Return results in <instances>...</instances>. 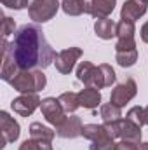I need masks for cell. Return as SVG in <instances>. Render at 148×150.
<instances>
[{"label": "cell", "mask_w": 148, "mask_h": 150, "mask_svg": "<svg viewBox=\"0 0 148 150\" xmlns=\"http://www.w3.org/2000/svg\"><path fill=\"white\" fill-rule=\"evenodd\" d=\"M94 68H96V65H92L91 61H80L78 67H77V72H75L77 74V79L80 82H84V86H85L87 80H89V77L94 72Z\"/></svg>", "instance_id": "cell-23"}, {"label": "cell", "mask_w": 148, "mask_h": 150, "mask_svg": "<svg viewBox=\"0 0 148 150\" xmlns=\"http://www.w3.org/2000/svg\"><path fill=\"white\" fill-rule=\"evenodd\" d=\"M58 100H59L61 107L65 108V112L66 113L77 112V108L80 107V103H78V93H73V91H66V93L59 94Z\"/></svg>", "instance_id": "cell-19"}, {"label": "cell", "mask_w": 148, "mask_h": 150, "mask_svg": "<svg viewBox=\"0 0 148 150\" xmlns=\"http://www.w3.org/2000/svg\"><path fill=\"white\" fill-rule=\"evenodd\" d=\"M2 45H4V51H2V72H0V77H2V80L11 82V80L18 75L19 67H18V63H16V59H14L12 45L7 42V38H4Z\"/></svg>", "instance_id": "cell-10"}, {"label": "cell", "mask_w": 148, "mask_h": 150, "mask_svg": "<svg viewBox=\"0 0 148 150\" xmlns=\"http://www.w3.org/2000/svg\"><path fill=\"white\" fill-rule=\"evenodd\" d=\"M89 150H117V143H115V140H111V138L106 136V138L91 142Z\"/></svg>", "instance_id": "cell-26"}, {"label": "cell", "mask_w": 148, "mask_h": 150, "mask_svg": "<svg viewBox=\"0 0 148 150\" xmlns=\"http://www.w3.org/2000/svg\"><path fill=\"white\" fill-rule=\"evenodd\" d=\"M115 61L122 68H131L138 61V49L136 40H117L115 44Z\"/></svg>", "instance_id": "cell-4"}, {"label": "cell", "mask_w": 148, "mask_h": 150, "mask_svg": "<svg viewBox=\"0 0 148 150\" xmlns=\"http://www.w3.org/2000/svg\"><path fill=\"white\" fill-rule=\"evenodd\" d=\"M82 120L77 115H66V119L56 127V134L65 140H73L77 136H82Z\"/></svg>", "instance_id": "cell-11"}, {"label": "cell", "mask_w": 148, "mask_h": 150, "mask_svg": "<svg viewBox=\"0 0 148 150\" xmlns=\"http://www.w3.org/2000/svg\"><path fill=\"white\" fill-rule=\"evenodd\" d=\"M40 110H42V115L45 117V120H47L51 126H54V127H58V126L66 119V112H65V108L61 107L59 100H58V98H52V96L42 100Z\"/></svg>", "instance_id": "cell-6"}, {"label": "cell", "mask_w": 148, "mask_h": 150, "mask_svg": "<svg viewBox=\"0 0 148 150\" xmlns=\"http://www.w3.org/2000/svg\"><path fill=\"white\" fill-rule=\"evenodd\" d=\"M140 37H141V40H143L145 44H148V21L141 26V30H140Z\"/></svg>", "instance_id": "cell-32"}, {"label": "cell", "mask_w": 148, "mask_h": 150, "mask_svg": "<svg viewBox=\"0 0 148 150\" xmlns=\"http://www.w3.org/2000/svg\"><path fill=\"white\" fill-rule=\"evenodd\" d=\"M82 5H84V14H91V4L92 0H80Z\"/></svg>", "instance_id": "cell-33"}, {"label": "cell", "mask_w": 148, "mask_h": 150, "mask_svg": "<svg viewBox=\"0 0 148 150\" xmlns=\"http://www.w3.org/2000/svg\"><path fill=\"white\" fill-rule=\"evenodd\" d=\"M12 33H16V21L9 16H4V21H2V35L4 38L11 37Z\"/></svg>", "instance_id": "cell-28"}, {"label": "cell", "mask_w": 148, "mask_h": 150, "mask_svg": "<svg viewBox=\"0 0 148 150\" xmlns=\"http://www.w3.org/2000/svg\"><path fill=\"white\" fill-rule=\"evenodd\" d=\"M143 112H145V124L148 126V105L147 107H143Z\"/></svg>", "instance_id": "cell-35"}, {"label": "cell", "mask_w": 148, "mask_h": 150, "mask_svg": "<svg viewBox=\"0 0 148 150\" xmlns=\"http://www.w3.org/2000/svg\"><path fill=\"white\" fill-rule=\"evenodd\" d=\"M11 45L19 70H44L58 54L37 25H23L14 33Z\"/></svg>", "instance_id": "cell-1"}, {"label": "cell", "mask_w": 148, "mask_h": 150, "mask_svg": "<svg viewBox=\"0 0 148 150\" xmlns=\"http://www.w3.org/2000/svg\"><path fill=\"white\" fill-rule=\"evenodd\" d=\"M82 54H84V51L80 47H66V49L59 51L56 54V59H54L56 70L63 75H68L75 68L77 61L82 58Z\"/></svg>", "instance_id": "cell-7"}, {"label": "cell", "mask_w": 148, "mask_h": 150, "mask_svg": "<svg viewBox=\"0 0 148 150\" xmlns=\"http://www.w3.org/2000/svg\"><path fill=\"white\" fill-rule=\"evenodd\" d=\"M78 103H80V107H84L87 110H96L101 105V93H99V89L85 86L78 93Z\"/></svg>", "instance_id": "cell-13"}, {"label": "cell", "mask_w": 148, "mask_h": 150, "mask_svg": "<svg viewBox=\"0 0 148 150\" xmlns=\"http://www.w3.org/2000/svg\"><path fill=\"white\" fill-rule=\"evenodd\" d=\"M148 11V4L145 0H125L120 9V19H127L136 23Z\"/></svg>", "instance_id": "cell-12"}, {"label": "cell", "mask_w": 148, "mask_h": 150, "mask_svg": "<svg viewBox=\"0 0 148 150\" xmlns=\"http://www.w3.org/2000/svg\"><path fill=\"white\" fill-rule=\"evenodd\" d=\"M5 7L14 9V11H21V9H28L32 0H0Z\"/></svg>", "instance_id": "cell-29"}, {"label": "cell", "mask_w": 148, "mask_h": 150, "mask_svg": "<svg viewBox=\"0 0 148 150\" xmlns=\"http://www.w3.org/2000/svg\"><path fill=\"white\" fill-rule=\"evenodd\" d=\"M19 150H52V145H51V142L30 138V140H25L19 145Z\"/></svg>", "instance_id": "cell-24"}, {"label": "cell", "mask_w": 148, "mask_h": 150, "mask_svg": "<svg viewBox=\"0 0 148 150\" xmlns=\"http://www.w3.org/2000/svg\"><path fill=\"white\" fill-rule=\"evenodd\" d=\"M140 143H134V142H129V140H120L117 143V150H138Z\"/></svg>", "instance_id": "cell-31"}, {"label": "cell", "mask_w": 148, "mask_h": 150, "mask_svg": "<svg viewBox=\"0 0 148 150\" xmlns=\"http://www.w3.org/2000/svg\"><path fill=\"white\" fill-rule=\"evenodd\" d=\"M0 131H2V140H0V149H4L7 143H14L19 134H21V127L19 122L11 117L5 110L0 112Z\"/></svg>", "instance_id": "cell-8"}, {"label": "cell", "mask_w": 148, "mask_h": 150, "mask_svg": "<svg viewBox=\"0 0 148 150\" xmlns=\"http://www.w3.org/2000/svg\"><path fill=\"white\" fill-rule=\"evenodd\" d=\"M94 33L103 40H111L117 37V23L110 18H99L94 21Z\"/></svg>", "instance_id": "cell-14"}, {"label": "cell", "mask_w": 148, "mask_h": 150, "mask_svg": "<svg viewBox=\"0 0 148 150\" xmlns=\"http://www.w3.org/2000/svg\"><path fill=\"white\" fill-rule=\"evenodd\" d=\"M61 9L68 16H80L84 14V5L80 0H61Z\"/></svg>", "instance_id": "cell-22"}, {"label": "cell", "mask_w": 148, "mask_h": 150, "mask_svg": "<svg viewBox=\"0 0 148 150\" xmlns=\"http://www.w3.org/2000/svg\"><path fill=\"white\" fill-rule=\"evenodd\" d=\"M42 100L38 98V94H21L18 98H14L11 101V108L14 110V113L21 115V117H30L37 108H40Z\"/></svg>", "instance_id": "cell-9"}, {"label": "cell", "mask_w": 148, "mask_h": 150, "mask_svg": "<svg viewBox=\"0 0 148 150\" xmlns=\"http://www.w3.org/2000/svg\"><path fill=\"white\" fill-rule=\"evenodd\" d=\"M82 136L89 142H96V140H101V138H106V129L103 124H84L82 127ZM110 138V136H108Z\"/></svg>", "instance_id": "cell-18"}, {"label": "cell", "mask_w": 148, "mask_h": 150, "mask_svg": "<svg viewBox=\"0 0 148 150\" xmlns=\"http://www.w3.org/2000/svg\"><path fill=\"white\" fill-rule=\"evenodd\" d=\"M120 140H129L134 143H141V127L131 122L127 117L120 119Z\"/></svg>", "instance_id": "cell-15"}, {"label": "cell", "mask_w": 148, "mask_h": 150, "mask_svg": "<svg viewBox=\"0 0 148 150\" xmlns=\"http://www.w3.org/2000/svg\"><path fill=\"white\" fill-rule=\"evenodd\" d=\"M54 136H56V131H52L51 127L44 126L42 122H32L30 124V138L44 140V142H52Z\"/></svg>", "instance_id": "cell-17"}, {"label": "cell", "mask_w": 148, "mask_h": 150, "mask_svg": "<svg viewBox=\"0 0 148 150\" xmlns=\"http://www.w3.org/2000/svg\"><path fill=\"white\" fill-rule=\"evenodd\" d=\"M138 150H148V142H141L138 145Z\"/></svg>", "instance_id": "cell-34"}, {"label": "cell", "mask_w": 148, "mask_h": 150, "mask_svg": "<svg viewBox=\"0 0 148 150\" xmlns=\"http://www.w3.org/2000/svg\"><path fill=\"white\" fill-rule=\"evenodd\" d=\"M101 68H103V74H105V80H106V87H111L117 80V75H115V70L111 68V65L108 63H101Z\"/></svg>", "instance_id": "cell-30"}, {"label": "cell", "mask_w": 148, "mask_h": 150, "mask_svg": "<svg viewBox=\"0 0 148 150\" xmlns=\"http://www.w3.org/2000/svg\"><path fill=\"white\" fill-rule=\"evenodd\" d=\"M117 5V0H92L91 4V16L99 19V18H108Z\"/></svg>", "instance_id": "cell-16"}, {"label": "cell", "mask_w": 148, "mask_h": 150, "mask_svg": "<svg viewBox=\"0 0 148 150\" xmlns=\"http://www.w3.org/2000/svg\"><path fill=\"white\" fill-rule=\"evenodd\" d=\"M134 33H136V26L132 21L120 19L117 23V40H131L134 38Z\"/></svg>", "instance_id": "cell-21"}, {"label": "cell", "mask_w": 148, "mask_h": 150, "mask_svg": "<svg viewBox=\"0 0 148 150\" xmlns=\"http://www.w3.org/2000/svg\"><path fill=\"white\" fill-rule=\"evenodd\" d=\"M106 134L111 140H120V120H113V122H103Z\"/></svg>", "instance_id": "cell-27"}, {"label": "cell", "mask_w": 148, "mask_h": 150, "mask_svg": "<svg viewBox=\"0 0 148 150\" xmlns=\"http://www.w3.org/2000/svg\"><path fill=\"white\" fill-rule=\"evenodd\" d=\"M138 94V86H136V80L134 79H125L122 84H117L113 89H111L110 94V101L117 107H125L134 96Z\"/></svg>", "instance_id": "cell-5"}, {"label": "cell", "mask_w": 148, "mask_h": 150, "mask_svg": "<svg viewBox=\"0 0 148 150\" xmlns=\"http://www.w3.org/2000/svg\"><path fill=\"white\" fill-rule=\"evenodd\" d=\"M59 7V0H32L28 7V16L35 23H47L58 14Z\"/></svg>", "instance_id": "cell-3"}, {"label": "cell", "mask_w": 148, "mask_h": 150, "mask_svg": "<svg viewBox=\"0 0 148 150\" xmlns=\"http://www.w3.org/2000/svg\"><path fill=\"white\" fill-rule=\"evenodd\" d=\"M99 113H101V119L103 122H113V120H120L122 119V108L113 105V103H103L101 108H99Z\"/></svg>", "instance_id": "cell-20"}, {"label": "cell", "mask_w": 148, "mask_h": 150, "mask_svg": "<svg viewBox=\"0 0 148 150\" xmlns=\"http://www.w3.org/2000/svg\"><path fill=\"white\" fill-rule=\"evenodd\" d=\"M131 122H134L136 126H145V112H143V107H132L129 108V112L125 115Z\"/></svg>", "instance_id": "cell-25"}, {"label": "cell", "mask_w": 148, "mask_h": 150, "mask_svg": "<svg viewBox=\"0 0 148 150\" xmlns=\"http://www.w3.org/2000/svg\"><path fill=\"white\" fill-rule=\"evenodd\" d=\"M9 84L21 94H35L45 87L47 79L42 70H19Z\"/></svg>", "instance_id": "cell-2"}]
</instances>
